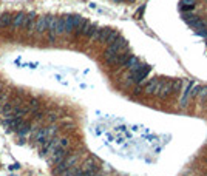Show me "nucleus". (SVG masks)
Segmentation results:
<instances>
[{"label":"nucleus","mask_w":207,"mask_h":176,"mask_svg":"<svg viewBox=\"0 0 207 176\" xmlns=\"http://www.w3.org/2000/svg\"><path fill=\"white\" fill-rule=\"evenodd\" d=\"M150 67L148 65H142L141 63V67L136 70V71H133V73H130V77L127 79V85H133V84H141L147 76H148V73H150Z\"/></svg>","instance_id":"1"},{"label":"nucleus","mask_w":207,"mask_h":176,"mask_svg":"<svg viewBox=\"0 0 207 176\" xmlns=\"http://www.w3.org/2000/svg\"><path fill=\"white\" fill-rule=\"evenodd\" d=\"M170 94H172V82H170V79H161L158 91H156V96L164 99V97L170 96Z\"/></svg>","instance_id":"2"},{"label":"nucleus","mask_w":207,"mask_h":176,"mask_svg":"<svg viewBox=\"0 0 207 176\" xmlns=\"http://www.w3.org/2000/svg\"><path fill=\"white\" fill-rule=\"evenodd\" d=\"M46 30H48V22H46V16H43V17H39V19H36V23H34V30H33V33H37V34H43V33H46Z\"/></svg>","instance_id":"3"},{"label":"nucleus","mask_w":207,"mask_h":176,"mask_svg":"<svg viewBox=\"0 0 207 176\" xmlns=\"http://www.w3.org/2000/svg\"><path fill=\"white\" fill-rule=\"evenodd\" d=\"M36 12H28L26 14V19H25V23H23V30H26L28 33H33L34 30V23H36Z\"/></svg>","instance_id":"4"},{"label":"nucleus","mask_w":207,"mask_h":176,"mask_svg":"<svg viewBox=\"0 0 207 176\" xmlns=\"http://www.w3.org/2000/svg\"><path fill=\"white\" fill-rule=\"evenodd\" d=\"M159 81H161V77H156V79L148 81V82L145 84V87H144V91H145L147 94H156L158 87H159Z\"/></svg>","instance_id":"5"},{"label":"nucleus","mask_w":207,"mask_h":176,"mask_svg":"<svg viewBox=\"0 0 207 176\" xmlns=\"http://www.w3.org/2000/svg\"><path fill=\"white\" fill-rule=\"evenodd\" d=\"M25 19H26V12H17V14H14V16H12L11 26H12V28H23Z\"/></svg>","instance_id":"6"},{"label":"nucleus","mask_w":207,"mask_h":176,"mask_svg":"<svg viewBox=\"0 0 207 176\" xmlns=\"http://www.w3.org/2000/svg\"><path fill=\"white\" fill-rule=\"evenodd\" d=\"M198 19H200V17L195 16V14H192V12H182V20H184L189 26H192V28L195 26V23L198 22Z\"/></svg>","instance_id":"7"},{"label":"nucleus","mask_w":207,"mask_h":176,"mask_svg":"<svg viewBox=\"0 0 207 176\" xmlns=\"http://www.w3.org/2000/svg\"><path fill=\"white\" fill-rule=\"evenodd\" d=\"M11 22H12V14L11 12H0V26L2 28L11 26Z\"/></svg>","instance_id":"8"},{"label":"nucleus","mask_w":207,"mask_h":176,"mask_svg":"<svg viewBox=\"0 0 207 176\" xmlns=\"http://www.w3.org/2000/svg\"><path fill=\"white\" fill-rule=\"evenodd\" d=\"M193 8H195L193 0H181V11L182 12H190Z\"/></svg>","instance_id":"9"},{"label":"nucleus","mask_w":207,"mask_h":176,"mask_svg":"<svg viewBox=\"0 0 207 176\" xmlns=\"http://www.w3.org/2000/svg\"><path fill=\"white\" fill-rule=\"evenodd\" d=\"M138 63H139L138 57H136V56H131V54H130V56H128V59L125 60L124 67H125V68H128V70H131V68H133V67H136Z\"/></svg>","instance_id":"10"},{"label":"nucleus","mask_w":207,"mask_h":176,"mask_svg":"<svg viewBox=\"0 0 207 176\" xmlns=\"http://www.w3.org/2000/svg\"><path fill=\"white\" fill-rule=\"evenodd\" d=\"M170 82H172V93H178L181 90V85H182L181 79H170Z\"/></svg>","instance_id":"11"},{"label":"nucleus","mask_w":207,"mask_h":176,"mask_svg":"<svg viewBox=\"0 0 207 176\" xmlns=\"http://www.w3.org/2000/svg\"><path fill=\"white\" fill-rule=\"evenodd\" d=\"M195 33H196L200 37H204V39H207V26H204V28H200V30H195Z\"/></svg>","instance_id":"12"},{"label":"nucleus","mask_w":207,"mask_h":176,"mask_svg":"<svg viewBox=\"0 0 207 176\" xmlns=\"http://www.w3.org/2000/svg\"><path fill=\"white\" fill-rule=\"evenodd\" d=\"M46 39H48V42L54 44V42H56V39H57V36H56L54 33H46Z\"/></svg>","instance_id":"13"},{"label":"nucleus","mask_w":207,"mask_h":176,"mask_svg":"<svg viewBox=\"0 0 207 176\" xmlns=\"http://www.w3.org/2000/svg\"><path fill=\"white\" fill-rule=\"evenodd\" d=\"M121 2H130V3H131V2H134V0H121Z\"/></svg>","instance_id":"14"},{"label":"nucleus","mask_w":207,"mask_h":176,"mask_svg":"<svg viewBox=\"0 0 207 176\" xmlns=\"http://www.w3.org/2000/svg\"><path fill=\"white\" fill-rule=\"evenodd\" d=\"M115 2H121V0H115Z\"/></svg>","instance_id":"15"},{"label":"nucleus","mask_w":207,"mask_h":176,"mask_svg":"<svg viewBox=\"0 0 207 176\" xmlns=\"http://www.w3.org/2000/svg\"><path fill=\"white\" fill-rule=\"evenodd\" d=\"M193 2H195V0H193Z\"/></svg>","instance_id":"16"}]
</instances>
